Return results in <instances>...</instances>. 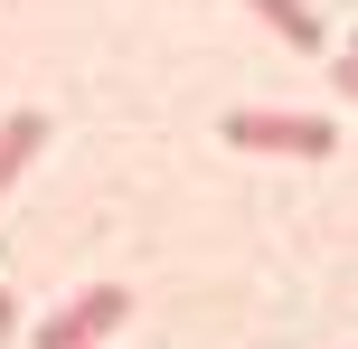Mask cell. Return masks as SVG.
Returning <instances> with one entry per match:
<instances>
[{"mask_svg":"<svg viewBox=\"0 0 358 349\" xmlns=\"http://www.w3.org/2000/svg\"><path fill=\"white\" fill-rule=\"evenodd\" d=\"M10 331H19V302H10V283H0V349H10Z\"/></svg>","mask_w":358,"mask_h":349,"instance_id":"8992f818","label":"cell"},{"mask_svg":"<svg viewBox=\"0 0 358 349\" xmlns=\"http://www.w3.org/2000/svg\"><path fill=\"white\" fill-rule=\"evenodd\" d=\"M227 151H255V161H330L340 132L321 113H283V104H227Z\"/></svg>","mask_w":358,"mask_h":349,"instance_id":"6da1fadb","label":"cell"},{"mask_svg":"<svg viewBox=\"0 0 358 349\" xmlns=\"http://www.w3.org/2000/svg\"><path fill=\"white\" fill-rule=\"evenodd\" d=\"M245 10L264 19V29L283 38V48H302V57L321 48V19H311V0H245Z\"/></svg>","mask_w":358,"mask_h":349,"instance_id":"277c9868","label":"cell"},{"mask_svg":"<svg viewBox=\"0 0 358 349\" xmlns=\"http://www.w3.org/2000/svg\"><path fill=\"white\" fill-rule=\"evenodd\" d=\"M123 321H132V293H123V283H85L66 312L38 321V340H29V349H94L104 331H123Z\"/></svg>","mask_w":358,"mask_h":349,"instance_id":"7a4b0ae2","label":"cell"},{"mask_svg":"<svg viewBox=\"0 0 358 349\" xmlns=\"http://www.w3.org/2000/svg\"><path fill=\"white\" fill-rule=\"evenodd\" d=\"M38 151H48V113H38V104L0 113V199H10V189H19V170H29Z\"/></svg>","mask_w":358,"mask_h":349,"instance_id":"3957f363","label":"cell"},{"mask_svg":"<svg viewBox=\"0 0 358 349\" xmlns=\"http://www.w3.org/2000/svg\"><path fill=\"white\" fill-rule=\"evenodd\" d=\"M349 48H358V38H349Z\"/></svg>","mask_w":358,"mask_h":349,"instance_id":"52a82bcc","label":"cell"},{"mask_svg":"<svg viewBox=\"0 0 358 349\" xmlns=\"http://www.w3.org/2000/svg\"><path fill=\"white\" fill-rule=\"evenodd\" d=\"M330 76H340V94L358 104V48H349V57H330Z\"/></svg>","mask_w":358,"mask_h":349,"instance_id":"5b68a950","label":"cell"}]
</instances>
